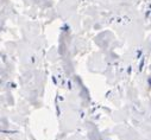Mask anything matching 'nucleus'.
I'll return each instance as SVG.
<instances>
[{
	"label": "nucleus",
	"mask_w": 151,
	"mask_h": 140,
	"mask_svg": "<svg viewBox=\"0 0 151 140\" xmlns=\"http://www.w3.org/2000/svg\"><path fill=\"white\" fill-rule=\"evenodd\" d=\"M143 65H144V58H142V62H140V64H139V71H142Z\"/></svg>",
	"instance_id": "nucleus-1"
}]
</instances>
